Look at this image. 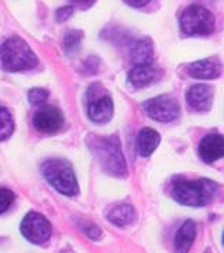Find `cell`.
Here are the masks:
<instances>
[{"label": "cell", "instance_id": "cell-19", "mask_svg": "<svg viewBox=\"0 0 224 253\" xmlns=\"http://www.w3.org/2000/svg\"><path fill=\"white\" fill-rule=\"evenodd\" d=\"M83 38V33L80 30H70L67 32L65 39H63V47L66 53H73L79 49L80 42Z\"/></svg>", "mask_w": 224, "mask_h": 253}, {"label": "cell", "instance_id": "cell-4", "mask_svg": "<svg viewBox=\"0 0 224 253\" xmlns=\"http://www.w3.org/2000/svg\"><path fill=\"white\" fill-rule=\"evenodd\" d=\"M41 173L56 190L67 196H76L79 186L72 165L63 159H49L41 165Z\"/></svg>", "mask_w": 224, "mask_h": 253}, {"label": "cell", "instance_id": "cell-10", "mask_svg": "<svg viewBox=\"0 0 224 253\" xmlns=\"http://www.w3.org/2000/svg\"><path fill=\"white\" fill-rule=\"evenodd\" d=\"M188 106L197 112H207L213 105V89L207 84H194L186 94Z\"/></svg>", "mask_w": 224, "mask_h": 253}, {"label": "cell", "instance_id": "cell-24", "mask_svg": "<svg viewBox=\"0 0 224 253\" xmlns=\"http://www.w3.org/2000/svg\"><path fill=\"white\" fill-rule=\"evenodd\" d=\"M73 7L72 6H65V7H60L57 12H56V20L57 22H65L67 20L72 14H73Z\"/></svg>", "mask_w": 224, "mask_h": 253}, {"label": "cell", "instance_id": "cell-18", "mask_svg": "<svg viewBox=\"0 0 224 253\" xmlns=\"http://www.w3.org/2000/svg\"><path fill=\"white\" fill-rule=\"evenodd\" d=\"M14 122L10 112L6 107L0 106V142L6 140L13 133Z\"/></svg>", "mask_w": 224, "mask_h": 253}, {"label": "cell", "instance_id": "cell-27", "mask_svg": "<svg viewBox=\"0 0 224 253\" xmlns=\"http://www.w3.org/2000/svg\"><path fill=\"white\" fill-rule=\"evenodd\" d=\"M62 253H73L72 251H65V252H62Z\"/></svg>", "mask_w": 224, "mask_h": 253}, {"label": "cell", "instance_id": "cell-3", "mask_svg": "<svg viewBox=\"0 0 224 253\" xmlns=\"http://www.w3.org/2000/svg\"><path fill=\"white\" fill-rule=\"evenodd\" d=\"M0 59L7 72H23L37 66V56L20 38H9L0 44Z\"/></svg>", "mask_w": 224, "mask_h": 253}, {"label": "cell", "instance_id": "cell-23", "mask_svg": "<svg viewBox=\"0 0 224 253\" xmlns=\"http://www.w3.org/2000/svg\"><path fill=\"white\" fill-rule=\"evenodd\" d=\"M97 69H99V59H97V57H90V59H87V60L83 63V67H81L83 73H87V75H94V73L97 72Z\"/></svg>", "mask_w": 224, "mask_h": 253}, {"label": "cell", "instance_id": "cell-16", "mask_svg": "<svg viewBox=\"0 0 224 253\" xmlns=\"http://www.w3.org/2000/svg\"><path fill=\"white\" fill-rule=\"evenodd\" d=\"M154 60V50H153V42L149 38H143L139 40L132 50V62L134 66L139 65H153Z\"/></svg>", "mask_w": 224, "mask_h": 253}, {"label": "cell", "instance_id": "cell-26", "mask_svg": "<svg viewBox=\"0 0 224 253\" xmlns=\"http://www.w3.org/2000/svg\"><path fill=\"white\" fill-rule=\"evenodd\" d=\"M123 1L127 3L129 6H133V7H143L150 0H123Z\"/></svg>", "mask_w": 224, "mask_h": 253}, {"label": "cell", "instance_id": "cell-2", "mask_svg": "<svg viewBox=\"0 0 224 253\" xmlns=\"http://www.w3.org/2000/svg\"><path fill=\"white\" fill-rule=\"evenodd\" d=\"M217 190V185L209 179L185 180L176 179L173 182L172 195L179 203L186 206H206L209 205Z\"/></svg>", "mask_w": 224, "mask_h": 253}, {"label": "cell", "instance_id": "cell-7", "mask_svg": "<svg viewBox=\"0 0 224 253\" xmlns=\"http://www.w3.org/2000/svg\"><path fill=\"white\" fill-rule=\"evenodd\" d=\"M145 110L153 120L167 123V122H173L179 118L180 105L174 97L163 94V96L147 100L145 103Z\"/></svg>", "mask_w": 224, "mask_h": 253}, {"label": "cell", "instance_id": "cell-25", "mask_svg": "<svg viewBox=\"0 0 224 253\" xmlns=\"http://www.w3.org/2000/svg\"><path fill=\"white\" fill-rule=\"evenodd\" d=\"M72 3V7H77L80 10H86L89 7H92L93 4L96 3V0H70Z\"/></svg>", "mask_w": 224, "mask_h": 253}, {"label": "cell", "instance_id": "cell-9", "mask_svg": "<svg viewBox=\"0 0 224 253\" xmlns=\"http://www.w3.org/2000/svg\"><path fill=\"white\" fill-rule=\"evenodd\" d=\"M63 122H65V118H63L62 110L54 106H49V105L40 107L33 118L35 127L43 133H56L59 129H62Z\"/></svg>", "mask_w": 224, "mask_h": 253}, {"label": "cell", "instance_id": "cell-8", "mask_svg": "<svg viewBox=\"0 0 224 253\" xmlns=\"http://www.w3.org/2000/svg\"><path fill=\"white\" fill-rule=\"evenodd\" d=\"M22 233L29 242L35 245H41L50 239L52 236V226L50 222L36 212H30L22 222Z\"/></svg>", "mask_w": 224, "mask_h": 253}, {"label": "cell", "instance_id": "cell-12", "mask_svg": "<svg viewBox=\"0 0 224 253\" xmlns=\"http://www.w3.org/2000/svg\"><path fill=\"white\" fill-rule=\"evenodd\" d=\"M161 76V72L153 65H139L129 72V80L134 87L140 89L154 83Z\"/></svg>", "mask_w": 224, "mask_h": 253}, {"label": "cell", "instance_id": "cell-21", "mask_svg": "<svg viewBox=\"0 0 224 253\" xmlns=\"http://www.w3.org/2000/svg\"><path fill=\"white\" fill-rule=\"evenodd\" d=\"M14 193L10 189L0 187V213H4L13 203Z\"/></svg>", "mask_w": 224, "mask_h": 253}, {"label": "cell", "instance_id": "cell-6", "mask_svg": "<svg viewBox=\"0 0 224 253\" xmlns=\"http://www.w3.org/2000/svg\"><path fill=\"white\" fill-rule=\"evenodd\" d=\"M87 115L94 123H106L113 116V102L100 84H93L87 90Z\"/></svg>", "mask_w": 224, "mask_h": 253}, {"label": "cell", "instance_id": "cell-15", "mask_svg": "<svg viewBox=\"0 0 224 253\" xmlns=\"http://www.w3.org/2000/svg\"><path fill=\"white\" fill-rule=\"evenodd\" d=\"M107 219L116 226H127L136 220V211L130 205L119 203V205H114L112 209H109Z\"/></svg>", "mask_w": 224, "mask_h": 253}, {"label": "cell", "instance_id": "cell-1", "mask_svg": "<svg viewBox=\"0 0 224 253\" xmlns=\"http://www.w3.org/2000/svg\"><path fill=\"white\" fill-rule=\"evenodd\" d=\"M87 146L107 173L117 177L126 176L127 173L126 160L123 156V150L117 136L90 134L87 137Z\"/></svg>", "mask_w": 224, "mask_h": 253}, {"label": "cell", "instance_id": "cell-11", "mask_svg": "<svg viewBox=\"0 0 224 253\" xmlns=\"http://www.w3.org/2000/svg\"><path fill=\"white\" fill-rule=\"evenodd\" d=\"M200 158L206 163H213L223 158V136L222 134H209L206 136L198 146Z\"/></svg>", "mask_w": 224, "mask_h": 253}, {"label": "cell", "instance_id": "cell-14", "mask_svg": "<svg viewBox=\"0 0 224 253\" xmlns=\"http://www.w3.org/2000/svg\"><path fill=\"white\" fill-rule=\"evenodd\" d=\"M196 239V225L191 220H186L182 227L177 230L174 238L176 253H187L190 251L193 242Z\"/></svg>", "mask_w": 224, "mask_h": 253}, {"label": "cell", "instance_id": "cell-17", "mask_svg": "<svg viewBox=\"0 0 224 253\" xmlns=\"http://www.w3.org/2000/svg\"><path fill=\"white\" fill-rule=\"evenodd\" d=\"M160 143V134L150 129V127H145L140 130L139 133V153L142 156H150L156 147Z\"/></svg>", "mask_w": 224, "mask_h": 253}, {"label": "cell", "instance_id": "cell-22", "mask_svg": "<svg viewBox=\"0 0 224 253\" xmlns=\"http://www.w3.org/2000/svg\"><path fill=\"white\" fill-rule=\"evenodd\" d=\"M80 227H81V230L84 232V235L89 236L90 239H99L100 235H102L100 227L96 226L92 222H83V223L80 225Z\"/></svg>", "mask_w": 224, "mask_h": 253}, {"label": "cell", "instance_id": "cell-13", "mask_svg": "<svg viewBox=\"0 0 224 253\" xmlns=\"http://www.w3.org/2000/svg\"><path fill=\"white\" fill-rule=\"evenodd\" d=\"M188 75L194 79H217L222 75V63L219 60H198L188 67Z\"/></svg>", "mask_w": 224, "mask_h": 253}, {"label": "cell", "instance_id": "cell-20", "mask_svg": "<svg viewBox=\"0 0 224 253\" xmlns=\"http://www.w3.org/2000/svg\"><path fill=\"white\" fill-rule=\"evenodd\" d=\"M47 99H49V92L46 89L36 87V89H32L29 92V102L33 106H43Z\"/></svg>", "mask_w": 224, "mask_h": 253}, {"label": "cell", "instance_id": "cell-5", "mask_svg": "<svg viewBox=\"0 0 224 253\" xmlns=\"http://www.w3.org/2000/svg\"><path fill=\"white\" fill-rule=\"evenodd\" d=\"M180 26L186 35L206 36L214 32L216 19L210 10H207L206 7L198 6V4H191L185 9V12L180 16Z\"/></svg>", "mask_w": 224, "mask_h": 253}]
</instances>
